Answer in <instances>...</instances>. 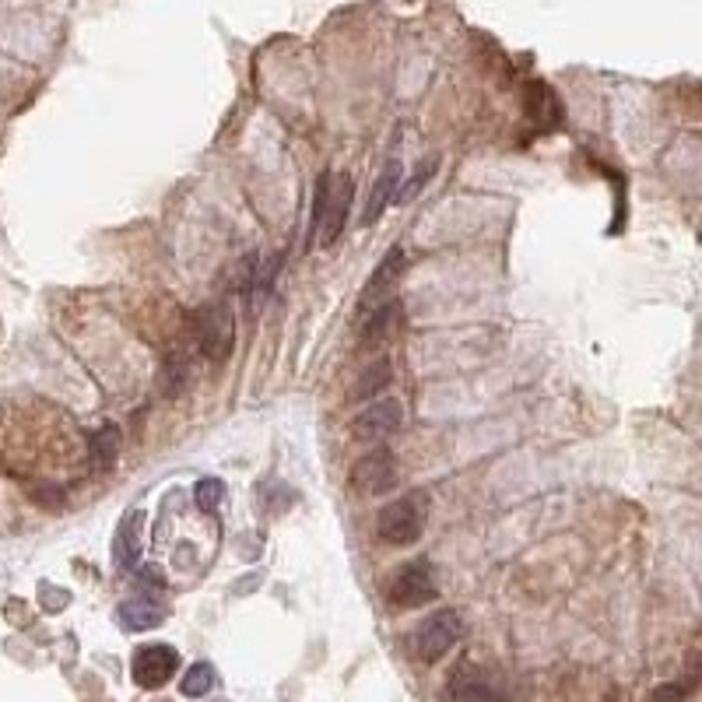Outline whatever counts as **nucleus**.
Returning a JSON list of instances; mask_svg holds the SVG:
<instances>
[{
    "label": "nucleus",
    "mask_w": 702,
    "mask_h": 702,
    "mask_svg": "<svg viewBox=\"0 0 702 702\" xmlns=\"http://www.w3.org/2000/svg\"><path fill=\"white\" fill-rule=\"evenodd\" d=\"M194 334L204 359L215 362V366H225L232 359V351H236V313H232L229 302H208L194 316Z\"/></svg>",
    "instance_id": "nucleus-1"
},
{
    "label": "nucleus",
    "mask_w": 702,
    "mask_h": 702,
    "mask_svg": "<svg viewBox=\"0 0 702 702\" xmlns=\"http://www.w3.org/2000/svg\"><path fill=\"white\" fill-rule=\"evenodd\" d=\"M460 636H464V618H460V611L439 608L415 629L411 650H415V657L422 660V664H436L439 657H446V653L457 646Z\"/></svg>",
    "instance_id": "nucleus-2"
},
{
    "label": "nucleus",
    "mask_w": 702,
    "mask_h": 702,
    "mask_svg": "<svg viewBox=\"0 0 702 702\" xmlns=\"http://www.w3.org/2000/svg\"><path fill=\"white\" fill-rule=\"evenodd\" d=\"M425 513H429V502L422 492H411L404 499H394L390 506H383L380 520H376V534H380L387 545H411V541L422 538Z\"/></svg>",
    "instance_id": "nucleus-3"
},
{
    "label": "nucleus",
    "mask_w": 702,
    "mask_h": 702,
    "mask_svg": "<svg viewBox=\"0 0 702 702\" xmlns=\"http://www.w3.org/2000/svg\"><path fill=\"white\" fill-rule=\"evenodd\" d=\"M397 478H401L397 457L387 446H373L366 457L355 460V467H351V474H348V488L355 495H362V499H376V495H383V492H394Z\"/></svg>",
    "instance_id": "nucleus-4"
},
{
    "label": "nucleus",
    "mask_w": 702,
    "mask_h": 702,
    "mask_svg": "<svg viewBox=\"0 0 702 702\" xmlns=\"http://www.w3.org/2000/svg\"><path fill=\"white\" fill-rule=\"evenodd\" d=\"M436 594H439L436 573H432V566L425 559L401 566L387 587V597L394 608H422V604L436 601Z\"/></svg>",
    "instance_id": "nucleus-5"
},
{
    "label": "nucleus",
    "mask_w": 702,
    "mask_h": 702,
    "mask_svg": "<svg viewBox=\"0 0 702 702\" xmlns=\"http://www.w3.org/2000/svg\"><path fill=\"white\" fill-rule=\"evenodd\" d=\"M404 271H408V257H404L401 246H394V250L383 257V264L369 274L366 288H362V295H359V316L373 313V309H380L383 302L394 299V285L401 281Z\"/></svg>",
    "instance_id": "nucleus-6"
},
{
    "label": "nucleus",
    "mask_w": 702,
    "mask_h": 702,
    "mask_svg": "<svg viewBox=\"0 0 702 702\" xmlns=\"http://www.w3.org/2000/svg\"><path fill=\"white\" fill-rule=\"evenodd\" d=\"M404 422V408L394 397H383V401H373L366 411H362L355 422H351V436L359 443H383L390 439Z\"/></svg>",
    "instance_id": "nucleus-7"
},
{
    "label": "nucleus",
    "mask_w": 702,
    "mask_h": 702,
    "mask_svg": "<svg viewBox=\"0 0 702 702\" xmlns=\"http://www.w3.org/2000/svg\"><path fill=\"white\" fill-rule=\"evenodd\" d=\"M351 201H355V180H351V172H337L334 180H327V208H323L320 236H316L323 246H334L344 232Z\"/></svg>",
    "instance_id": "nucleus-8"
},
{
    "label": "nucleus",
    "mask_w": 702,
    "mask_h": 702,
    "mask_svg": "<svg viewBox=\"0 0 702 702\" xmlns=\"http://www.w3.org/2000/svg\"><path fill=\"white\" fill-rule=\"evenodd\" d=\"M176 667H180V653L165 643L141 646L134 653V660H130V674H134V681L141 688H162L176 674Z\"/></svg>",
    "instance_id": "nucleus-9"
},
{
    "label": "nucleus",
    "mask_w": 702,
    "mask_h": 702,
    "mask_svg": "<svg viewBox=\"0 0 702 702\" xmlns=\"http://www.w3.org/2000/svg\"><path fill=\"white\" fill-rule=\"evenodd\" d=\"M450 695L457 702H502V685L492 671L478 664H460L450 678Z\"/></svg>",
    "instance_id": "nucleus-10"
},
{
    "label": "nucleus",
    "mask_w": 702,
    "mask_h": 702,
    "mask_svg": "<svg viewBox=\"0 0 702 702\" xmlns=\"http://www.w3.org/2000/svg\"><path fill=\"white\" fill-rule=\"evenodd\" d=\"M401 176H404V165L397 162V158H390L387 165H383L380 180H376L373 194H369V204H366V215H362V225H376L380 222V215L390 208V204L397 201V187H401Z\"/></svg>",
    "instance_id": "nucleus-11"
},
{
    "label": "nucleus",
    "mask_w": 702,
    "mask_h": 702,
    "mask_svg": "<svg viewBox=\"0 0 702 702\" xmlns=\"http://www.w3.org/2000/svg\"><path fill=\"white\" fill-rule=\"evenodd\" d=\"M116 622L127 632H148L165 622V608L151 597H130L116 608Z\"/></svg>",
    "instance_id": "nucleus-12"
},
{
    "label": "nucleus",
    "mask_w": 702,
    "mask_h": 702,
    "mask_svg": "<svg viewBox=\"0 0 702 702\" xmlns=\"http://www.w3.org/2000/svg\"><path fill=\"white\" fill-rule=\"evenodd\" d=\"M141 527H144V513H130V516H123L120 531H116L113 555L123 573H130V569L137 566V559H141Z\"/></svg>",
    "instance_id": "nucleus-13"
},
{
    "label": "nucleus",
    "mask_w": 702,
    "mask_h": 702,
    "mask_svg": "<svg viewBox=\"0 0 702 702\" xmlns=\"http://www.w3.org/2000/svg\"><path fill=\"white\" fill-rule=\"evenodd\" d=\"M397 316H401V302L390 299L383 302L380 309H373V313L359 316V334H362V344L366 348H376V344H383L390 337V330H394Z\"/></svg>",
    "instance_id": "nucleus-14"
},
{
    "label": "nucleus",
    "mask_w": 702,
    "mask_h": 702,
    "mask_svg": "<svg viewBox=\"0 0 702 702\" xmlns=\"http://www.w3.org/2000/svg\"><path fill=\"white\" fill-rule=\"evenodd\" d=\"M120 446H123V436L113 422L99 425V429L88 436V457H92V467L95 471H109L120 457Z\"/></svg>",
    "instance_id": "nucleus-15"
},
{
    "label": "nucleus",
    "mask_w": 702,
    "mask_h": 702,
    "mask_svg": "<svg viewBox=\"0 0 702 702\" xmlns=\"http://www.w3.org/2000/svg\"><path fill=\"white\" fill-rule=\"evenodd\" d=\"M390 380H394V366H390V359H376L373 366H366L359 373V380H355V387H351V401H380L383 390L390 387Z\"/></svg>",
    "instance_id": "nucleus-16"
},
{
    "label": "nucleus",
    "mask_w": 702,
    "mask_h": 702,
    "mask_svg": "<svg viewBox=\"0 0 702 702\" xmlns=\"http://www.w3.org/2000/svg\"><path fill=\"white\" fill-rule=\"evenodd\" d=\"M436 172H439V158H436V155L422 158V162H418V169L411 172L408 187L397 190V201H394V204H411V201H415V197L422 194L425 187H429V180H432V176H436Z\"/></svg>",
    "instance_id": "nucleus-17"
},
{
    "label": "nucleus",
    "mask_w": 702,
    "mask_h": 702,
    "mask_svg": "<svg viewBox=\"0 0 702 702\" xmlns=\"http://www.w3.org/2000/svg\"><path fill=\"white\" fill-rule=\"evenodd\" d=\"M211 685H215V667L201 660V664L187 667V674H183V681H180V692L187 695V699H201V695L211 692Z\"/></svg>",
    "instance_id": "nucleus-18"
},
{
    "label": "nucleus",
    "mask_w": 702,
    "mask_h": 702,
    "mask_svg": "<svg viewBox=\"0 0 702 702\" xmlns=\"http://www.w3.org/2000/svg\"><path fill=\"white\" fill-rule=\"evenodd\" d=\"M194 499L204 513H215V509L225 502V481L222 478H201L194 488Z\"/></svg>",
    "instance_id": "nucleus-19"
},
{
    "label": "nucleus",
    "mask_w": 702,
    "mask_h": 702,
    "mask_svg": "<svg viewBox=\"0 0 702 702\" xmlns=\"http://www.w3.org/2000/svg\"><path fill=\"white\" fill-rule=\"evenodd\" d=\"M688 685H660L657 692L650 695V702H685Z\"/></svg>",
    "instance_id": "nucleus-20"
}]
</instances>
